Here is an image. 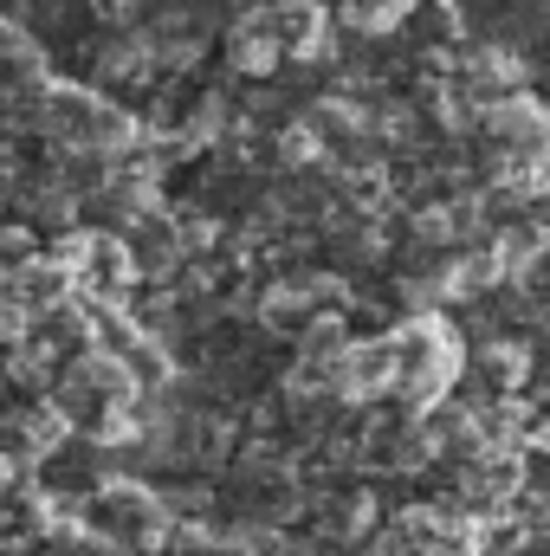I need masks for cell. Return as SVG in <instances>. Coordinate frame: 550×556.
<instances>
[{"label": "cell", "mask_w": 550, "mask_h": 556, "mask_svg": "<svg viewBox=\"0 0 550 556\" xmlns=\"http://www.w3.org/2000/svg\"><path fill=\"white\" fill-rule=\"evenodd\" d=\"M402 13H409V0H343V20H350V26H363V33L396 26Z\"/></svg>", "instance_id": "cell-1"}]
</instances>
